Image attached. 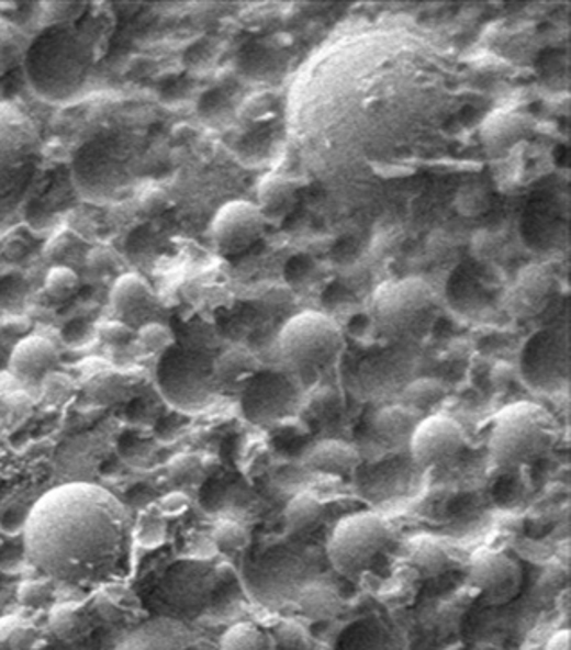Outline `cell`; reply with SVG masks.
Segmentation results:
<instances>
[{"label": "cell", "instance_id": "cell-10", "mask_svg": "<svg viewBox=\"0 0 571 650\" xmlns=\"http://www.w3.org/2000/svg\"><path fill=\"white\" fill-rule=\"evenodd\" d=\"M525 383L539 394H556L570 380V349L561 333L539 330L525 345L522 356Z\"/></svg>", "mask_w": 571, "mask_h": 650}, {"label": "cell", "instance_id": "cell-18", "mask_svg": "<svg viewBox=\"0 0 571 650\" xmlns=\"http://www.w3.org/2000/svg\"><path fill=\"white\" fill-rule=\"evenodd\" d=\"M58 361V349L53 341L44 336H27L15 345L8 367L22 383H42L51 372H55Z\"/></svg>", "mask_w": 571, "mask_h": 650}, {"label": "cell", "instance_id": "cell-26", "mask_svg": "<svg viewBox=\"0 0 571 650\" xmlns=\"http://www.w3.org/2000/svg\"><path fill=\"white\" fill-rule=\"evenodd\" d=\"M31 40L19 25L0 16V78L24 64Z\"/></svg>", "mask_w": 571, "mask_h": 650}, {"label": "cell", "instance_id": "cell-13", "mask_svg": "<svg viewBox=\"0 0 571 650\" xmlns=\"http://www.w3.org/2000/svg\"><path fill=\"white\" fill-rule=\"evenodd\" d=\"M466 446L462 424L446 414L424 417L410 435V453L421 468H438L454 460Z\"/></svg>", "mask_w": 571, "mask_h": 650}, {"label": "cell", "instance_id": "cell-9", "mask_svg": "<svg viewBox=\"0 0 571 650\" xmlns=\"http://www.w3.org/2000/svg\"><path fill=\"white\" fill-rule=\"evenodd\" d=\"M40 132L35 121L0 101V198L16 191L35 166Z\"/></svg>", "mask_w": 571, "mask_h": 650}, {"label": "cell", "instance_id": "cell-12", "mask_svg": "<svg viewBox=\"0 0 571 650\" xmlns=\"http://www.w3.org/2000/svg\"><path fill=\"white\" fill-rule=\"evenodd\" d=\"M267 227V220L256 203L231 200L223 203L212 217L211 237L222 256L234 257L250 250L261 239Z\"/></svg>", "mask_w": 571, "mask_h": 650}, {"label": "cell", "instance_id": "cell-1", "mask_svg": "<svg viewBox=\"0 0 571 650\" xmlns=\"http://www.w3.org/2000/svg\"><path fill=\"white\" fill-rule=\"evenodd\" d=\"M134 517L94 483H65L40 497L24 528L25 556L45 579L67 586H104L130 561Z\"/></svg>", "mask_w": 571, "mask_h": 650}, {"label": "cell", "instance_id": "cell-14", "mask_svg": "<svg viewBox=\"0 0 571 650\" xmlns=\"http://www.w3.org/2000/svg\"><path fill=\"white\" fill-rule=\"evenodd\" d=\"M295 376L259 370L242 392L243 414L256 424L273 423L296 404Z\"/></svg>", "mask_w": 571, "mask_h": 650}, {"label": "cell", "instance_id": "cell-36", "mask_svg": "<svg viewBox=\"0 0 571 650\" xmlns=\"http://www.w3.org/2000/svg\"><path fill=\"white\" fill-rule=\"evenodd\" d=\"M444 394L443 386L434 380L417 381L408 389V397L417 406L423 404L437 403L438 397Z\"/></svg>", "mask_w": 571, "mask_h": 650}, {"label": "cell", "instance_id": "cell-20", "mask_svg": "<svg viewBox=\"0 0 571 650\" xmlns=\"http://www.w3.org/2000/svg\"><path fill=\"white\" fill-rule=\"evenodd\" d=\"M110 302L119 321L130 325L148 318L155 307V295L148 282L137 273L119 277L110 291Z\"/></svg>", "mask_w": 571, "mask_h": 650}, {"label": "cell", "instance_id": "cell-24", "mask_svg": "<svg viewBox=\"0 0 571 650\" xmlns=\"http://www.w3.org/2000/svg\"><path fill=\"white\" fill-rule=\"evenodd\" d=\"M51 632L64 643H76L92 631L89 613L78 606H58L51 612Z\"/></svg>", "mask_w": 571, "mask_h": 650}, {"label": "cell", "instance_id": "cell-16", "mask_svg": "<svg viewBox=\"0 0 571 650\" xmlns=\"http://www.w3.org/2000/svg\"><path fill=\"white\" fill-rule=\"evenodd\" d=\"M533 132V115L519 110L497 109L483 119L480 126V143L488 157L497 162L527 143Z\"/></svg>", "mask_w": 571, "mask_h": 650}, {"label": "cell", "instance_id": "cell-8", "mask_svg": "<svg viewBox=\"0 0 571 650\" xmlns=\"http://www.w3.org/2000/svg\"><path fill=\"white\" fill-rule=\"evenodd\" d=\"M157 383L164 397L182 410L203 408L217 392L211 358L175 345L158 361Z\"/></svg>", "mask_w": 571, "mask_h": 650}, {"label": "cell", "instance_id": "cell-33", "mask_svg": "<svg viewBox=\"0 0 571 650\" xmlns=\"http://www.w3.org/2000/svg\"><path fill=\"white\" fill-rule=\"evenodd\" d=\"M87 2H44L42 15L49 25L72 24L87 13Z\"/></svg>", "mask_w": 571, "mask_h": 650}, {"label": "cell", "instance_id": "cell-30", "mask_svg": "<svg viewBox=\"0 0 571 650\" xmlns=\"http://www.w3.org/2000/svg\"><path fill=\"white\" fill-rule=\"evenodd\" d=\"M414 415L412 410L404 408V406H390V408L383 410L378 417L380 434L390 435V439H395L406 432L412 435L415 424L419 423V421H415Z\"/></svg>", "mask_w": 571, "mask_h": 650}, {"label": "cell", "instance_id": "cell-6", "mask_svg": "<svg viewBox=\"0 0 571 650\" xmlns=\"http://www.w3.org/2000/svg\"><path fill=\"white\" fill-rule=\"evenodd\" d=\"M434 290L419 277L381 282L370 299V318L384 338L414 335L434 313Z\"/></svg>", "mask_w": 571, "mask_h": 650}, {"label": "cell", "instance_id": "cell-42", "mask_svg": "<svg viewBox=\"0 0 571 650\" xmlns=\"http://www.w3.org/2000/svg\"><path fill=\"white\" fill-rule=\"evenodd\" d=\"M419 556H426L429 557L428 553L424 552V550H421ZM434 556H438V557H443V553H440V550H437V548H435L434 550ZM417 561L421 562V564H426V562H429V559H417ZM444 567V559H437V561H435V570H437V568H443Z\"/></svg>", "mask_w": 571, "mask_h": 650}, {"label": "cell", "instance_id": "cell-35", "mask_svg": "<svg viewBox=\"0 0 571 650\" xmlns=\"http://www.w3.org/2000/svg\"><path fill=\"white\" fill-rule=\"evenodd\" d=\"M273 110H276V98L270 92H259V94L245 99L239 115L248 123H259V121H267L268 117H271Z\"/></svg>", "mask_w": 571, "mask_h": 650}, {"label": "cell", "instance_id": "cell-40", "mask_svg": "<svg viewBox=\"0 0 571 650\" xmlns=\"http://www.w3.org/2000/svg\"><path fill=\"white\" fill-rule=\"evenodd\" d=\"M168 205V200L164 197V192L152 191L148 197L144 198L143 208L148 214H157V212L164 211Z\"/></svg>", "mask_w": 571, "mask_h": 650}, {"label": "cell", "instance_id": "cell-15", "mask_svg": "<svg viewBox=\"0 0 571 650\" xmlns=\"http://www.w3.org/2000/svg\"><path fill=\"white\" fill-rule=\"evenodd\" d=\"M557 291V276L547 262H528L505 291L503 307L514 318H533L547 310Z\"/></svg>", "mask_w": 571, "mask_h": 650}, {"label": "cell", "instance_id": "cell-28", "mask_svg": "<svg viewBox=\"0 0 571 650\" xmlns=\"http://www.w3.org/2000/svg\"><path fill=\"white\" fill-rule=\"evenodd\" d=\"M134 596H132V592L128 590H115L114 584L109 582V584H104L103 590L99 593L98 604V613L104 618H109V620H119V618H123L124 615H128L132 613V606H134Z\"/></svg>", "mask_w": 571, "mask_h": 650}, {"label": "cell", "instance_id": "cell-31", "mask_svg": "<svg viewBox=\"0 0 571 650\" xmlns=\"http://www.w3.org/2000/svg\"><path fill=\"white\" fill-rule=\"evenodd\" d=\"M491 200H489L488 189L480 183H468L458 191L455 208L462 216L474 217L482 216L483 212L489 211Z\"/></svg>", "mask_w": 571, "mask_h": 650}, {"label": "cell", "instance_id": "cell-2", "mask_svg": "<svg viewBox=\"0 0 571 650\" xmlns=\"http://www.w3.org/2000/svg\"><path fill=\"white\" fill-rule=\"evenodd\" d=\"M107 30L101 16L87 15L40 33L24 59L33 92L53 104L76 103L89 94L103 58Z\"/></svg>", "mask_w": 571, "mask_h": 650}, {"label": "cell", "instance_id": "cell-23", "mask_svg": "<svg viewBox=\"0 0 571 650\" xmlns=\"http://www.w3.org/2000/svg\"><path fill=\"white\" fill-rule=\"evenodd\" d=\"M324 503L311 493H299L291 497L284 508L286 528L291 534L311 533L324 517Z\"/></svg>", "mask_w": 571, "mask_h": 650}, {"label": "cell", "instance_id": "cell-39", "mask_svg": "<svg viewBox=\"0 0 571 650\" xmlns=\"http://www.w3.org/2000/svg\"><path fill=\"white\" fill-rule=\"evenodd\" d=\"M11 647L16 650H27L35 643V632L33 629H24V627H16L10 638Z\"/></svg>", "mask_w": 571, "mask_h": 650}, {"label": "cell", "instance_id": "cell-4", "mask_svg": "<svg viewBox=\"0 0 571 650\" xmlns=\"http://www.w3.org/2000/svg\"><path fill=\"white\" fill-rule=\"evenodd\" d=\"M559 437V423L545 406L517 401L494 415L489 453L502 468H523L552 453Z\"/></svg>", "mask_w": 571, "mask_h": 650}, {"label": "cell", "instance_id": "cell-7", "mask_svg": "<svg viewBox=\"0 0 571 650\" xmlns=\"http://www.w3.org/2000/svg\"><path fill=\"white\" fill-rule=\"evenodd\" d=\"M392 528L372 511L342 517L327 541L331 567L347 579L363 575L389 547Z\"/></svg>", "mask_w": 571, "mask_h": 650}, {"label": "cell", "instance_id": "cell-27", "mask_svg": "<svg viewBox=\"0 0 571 650\" xmlns=\"http://www.w3.org/2000/svg\"><path fill=\"white\" fill-rule=\"evenodd\" d=\"M212 541H214L220 552L234 556V553L243 552L248 547L250 534H248L247 527H243L242 523L225 519V522L217 523L214 530H212Z\"/></svg>", "mask_w": 571, "mask_h": 650}, {"label": "cell", "instance_id": "cell-5", "mask_svg": "<svg viewBox=\"0 0 571 650\" xmlns=\"http://www.w3.org/2000/svg\"><path fill=\"white\" fill-rule=\"evenodd\" d=\"M277 349L291 376H318L340 358L344 333L329 315L321 311H302L282 325Z\"/></svg>", "mask_w": 571, "mask_h": 650}, {"label": "cell", "instance_id": "cell-29", "mask_svg": "<svg viewBox=\"0 0 571 650\" xmlns=\"http://www.w3.org/2000/svg\"><path fill=\"white\" fill-rule=\"evenodd\" d=\"M79 288V277L72 268L55 267L47 271L44 290L53 301L64 302L75 295Z\"/></svg>", "mask_w": 571, "mask_h": 650}, {"label": "cell", "instance_id": "cell-38", "mask_svg": "<svg viewBox=\"0 0 571 650\" xmlns=\"http://www.w3.org/2000/svg\"><path fill=\"white\" fill-rule=\"evenodd\" d=\"M160 505H163L164 514H180L188 508L189 500L186 494L171 493L164 497Z\"/></svg>", "mask_w": 571, "mask_h": 650}, {"label": "cell", "instance_id": "cell-41", "mask_svg": "<svg viewBox=\"0 0 571 650\" xmlns=\"http://www.w3.org/2000/svg\"><path fill=\"white\" fill-rule=\"evenodd\" d=\"M545 650H571V632L568 629L556 632Z\"/></svg>", "mask_w": 571, "mask_h": 650}, {"label": "cell", "instance_id": "cell-37", "mask_svg": "<svg viewBox=\"0 0 571 650\" xmlns=\"http://www.w3.org/2000/svg\"><path fill=\"white\" fill-rule=\"evenodd\" d=\"M134 330L121 321L104 322L99 327V338L109 345H123L132 340Z\"/></svg>", "mask_w": 571, "mask_h": 650}, {"label": "cell", "instance_id": "cell-17", "mask_svg": "<svg viewBox=\"0 0 571 650\" xmlns=\"http://www.w3.org/2000/svg\"><path fill=\"white\" fill-rule=\"evenodd\" d=\"M115 650H197V641L180 621L155 618L130 632Z\"/></svg>", "mask_w": 571, "mask_h": 650}, {"label": "cell", "instance_id": "cell-21", "mask_svg": "<svg viewBox=\"0 0 571 650\" xmlns=\"http://www.w3.org/2000/svg\"><path fill=\"white\" fill-rule=\"evenodd\" d=\"M261 370L256 356L250 350L228 349L220 358L212 360V378L216 384L217 392H237L242 394L245 386L250 383L251 378Z\"/></svg>", "mask_w": 571, "mask_h": 650}, {"label": "cell", "instance_id": "cell-11", "mask_svg": "<svg viewBox=\"0 0 571 650\" xmlns=\"http://www.w3.org/2000/svg\"><path fill=\"white\" fill-rule=\"evenodd\" d=\"M468 584L491 606H503L522 592L523 568L511 553L478 548L469 561Z\"/></svg>", "mask_w": 571, "mask_h": 650}, {"label": "cell", "instance_id": "cell-22", "mask_svg": "<svg viewBox=\"0 0 571 650\" xmlns=\"http://www.w3.org/2000/svg\"><path fill=\"white\" fill-rule=\"evenodd\" d=\"M361 462L358 449L344 440H322L305 455V468L313 473L329 474V477H347Z\"/></svg>", "mask_w": 571, "mask_h": 650}, {"label": "cell", "instance_id": "cell-25", "mask_svg": "<svg viewBox=\"0 0 571 650\" xmlns=\"http://www.w3.org/2000/svg\"><path fill=\"white\" fill-rule=\"evenodd\" d=\"M220 650H277V641L265 627L254 621H239L222 636Z\"/></svg>", "mask_w": 571, "mask_h": 650}, {"label": "cell", "instance_id": "cell-34", "mask_svg": "<svg viewBox=\"0 0 571 650\" xmlns=\"http://www.w3.org/2000/svg\"><path fill=\"white\" fill-rule=\"evenodd\" d=\"M137 340L143 349L148 352H166L169 347L175 345L171 330L166 325L157 324V322H146L141 325L137 333Z\"/></svg>", "mask_w": 571, "mask_h": 650}, {"label": "cell", "instance_id": "cell-19", "mask_svg": "<svg viewBox=\"0 0 571 650\" xmlns=\"http://www.w3.org/2000/svg\"><path fill=\"white\" fill-rule=\"evenodd\" d=\"M302 182L286 172H268L257 183V208L268 225H279L299 202Z\"/></svg>", "mask_w": 571, "mask_h": 650}, {"label": "cell", "instance_id": "cell-3", "mask_svg": "<svg viewBox=\"0 0 571 650\" xmlns=\"http://www.w3.org/2000/svg\"><path fill=\"white\" fill-rule=\"evenodd\" d=\"M137 148L126 132H104L90 138L72 160V182L79 197L104 205L126 194L137 178Z\"/></svg>", "mask_w": 571, "mask_h": 650}, {"label": "cell", "instance_id": "cell-32", "mask_svg": "<svg viewBox=\"0 0 571 650\" xmlns=\"http://www.w3.org/2000/svg\"><path fill=\"white\" fill-rule=\"evenodd\" d=\"M19 602L24 607L30 609H40V607L47 606L53 596H55V584L49 579H31L20 584Z\"/></svg>", "mask_w": 571, "mask_h": 650}]
</instances>
